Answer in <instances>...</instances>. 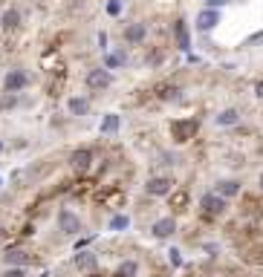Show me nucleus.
Segmentation results:
<instances>
[{"label": "nucleus", "instance_id": "a878e982", "mask_svg": "<svg viewBox=\"0 0 263 277\" xmlns=\"http://www.w3.org/2000/svg\"><path fill=\"white\" fill-rule=\"evenodd\" d=\"M226 3H231V0H206V9H220Z\"/></svg>", "mask_w": 263, "mask_h": 277}, {"label": "nucleus", "instance_id": "dca6fc26", "mask_svg": "<svg viewBox=\"0 0 263 277\" xmlns=\"http://www.w3.org/2000/svg\"><path fill=\"white\" fill-rule=\"evenodd\" d=\"M237 121H240V113H237L235 107L223 110V113L217 116V125H220V127H231V125H237Z\"/></svg>", "mask_w": 263, "mask_h": 277}, {"label": "nucleus", "instance_id": "f3484780", "mask_svg": "<svg viewBox=\"0 0 263 277\" xmlns=\"http://www.w3.org/2000/svg\"><path fill=\"white\" fill-rule=\"evenodd\" d=\"M125 38L130 44H139V41L145 38V23H130V26L125 29Z\"/></svg>", "mask_w": 263, "mask_h": 277}, {"label": "nucleus", "instance_id": "9d476101", "mask_svg": "<svg viewBox=\"0 0 263 277\" xmlns=\"http://www.w3.org/2000/svg\"><path fill=\"white\" fill-rule=\"evenodd\" d=\"M29 254L26 251H20V249H12V251H6V254H3V263H6V266H18V268H23V266H29Z\"/></svg>", "mask_w": 263, "mask_h": 277}, {"label": "nucleus", "instance_id": "20e7f679", "mask_svg": "<svg viewBox=\"0 0 263 277\" xmlns=\"http://www.w3.org/2000/svg\"><path fill=\"white\" fill-rule=\"evenodd\" d=\"M58 228H61L67 237H75V234L81 231V220H78L73 211H67V208H64V211H58Z\"/></svg>", "mask_w": 263, "mask_h": 277}, {"label": "nucleus", "instance_id": "c756f323", "mask_svg": "<svg viewBox=\"0 0 263 277\" xmlns=\"http://www.w3.org/2000/svg\"><path fill=\"white\" fill-rule=\"evenodd\" d=\"M260 188H263V173H260Z\"/></svg>", "mask_w": 263, "mask_h": 277}, {"label": "nucleus", "instance_id": "5701e85b", "mask_svg": "<svg viewBox=\"0 0 263 277\" xmlns=\"http://www.w3.org/2000/svg\"><path fill=\"white\" fill-rule=\"evenodd\" d=\"M173 96H177V87H168V84L159 87V99H173Z\"/></svg>", "mask_w": 263, "mask_h": 277}, {"label": "nucleus", "instance_id": "f8f14e48", "mask_svg": "<svg viewBox=\"0 0 263 277\" xmlns=\"http://www.w3.org/2000/svg\"><path fill=\"white\" fill-rule=\"evenodd\" d=\"M217 194L223 199L240 197V182H237V179H223V182H217Z\"/></svg>", "mask_w": 263, "mask_h": 277}, {"label": "nucleus", "instance_id": "0eeeda50", "mask_svg": "<svg viewBox=\"0 0 263 277\" xmlns=\"http://www.w3.org/2000/svg\"><path fill=\"white\" fill-rule=\"evenodd\" d=\"M217 23H220V12L217 9H202L200 15H197V29H200V32H211Z\"/></svg>", "mask_w": 263, "mask_h": 277}, {"label": "nucleus", "instance_id": "b1692460", "mask_svg": "<svg viewBox=\"0 0 263 277\" xmlns=\"http://www.w3.org/2000/svg\"><path fill=\"white\" fill-rule=\"evenodd\" d=\"M168 260H171V266H173V268H180V266H182V257H180V251H177V249H171Z\"/></svg>", "mask_w": 263, "mask_h": 277}, {"label": "nucleus", "instance_id": "f257e3e1", "mask_svg": "<svg viewBox=\"0 0 263 277\" xmlns=\"http://www.w3.org/2000/svg\"><path fill=\"white\" fill-rule=\"evenodd\" d=\"M200 208H202V214L209 217V220H214V217H223V214H226L228 199H223V197L217 194V191H211V194H202Z\"/></svg>", "mask_w": 263, "mask_h": 277}, {"label": "nucleus", "instance_id": "4be33fe9", "mask_svg": "<svg viewBox=\"0 0 263 277\" xmlns=\"http://www.w3.org/2000/svg\"><path fill=\"white\" fill-rule=\"evenodd\" d=\"M119 64H122V55H107V58H104V67H107V70H116Z\"/></svg>", "mask_w": 263, "mask_h": 277}, {"label": "nucleus", "instance_id": "7ed1b4c3", "mask_svg": "<svg viewBox=\"0 0 263 277\" xmlns=\"http://www.w3.org/2000/svg\"><path fill=\"white\" fill-rule=\"evenodd\" d=\"M145 191L151 194V197H171L173 182H171V176H151L148 179V185H145Z\"/></svg>", "mask_w": 263, "mask_h": 277}, {"label": "nucleus", "instance_id": "393cba45", "mask_svg": "<svg viewBox=\"0 0 263 277\" xmlns=\"http://www.w3.org/2000/svg\"><path fill=\"white\" fill-rule=\"evenodd\" d=\"M3 277H26V274H23V268H18V266H9L6 271H3Z\"/></svg>", "mask_w": 263, "mask_h": 277}, {"label": "nucleus", "instance_id": "4468645a", "mask_svg": "<svg viewBox=\"0 0 263 277\" xmlns=\"http://www.w3.org/2000/svg\"><path fill=\"white\" fill-rule=\"evenodd\" d=\"M0 26L6 29V32H9V29H18L20 26V12L18 9H6L3 12V18H0Z\"/></svg>", "mask_w": 263, "mask_h": 277}, {"label": "nucleus", "instance_id": "473e14b6", "mask_svg": "<svg viewBox=\"0 0 263 277\" xmlns=\"http://www.w3.org/2000/svg\"><path fill=\"white\" fill-rule=\"evenodd\" d=\"M0 185H3V179H0Z\"/></svg>", "mask_w": 263, "mask_h": 277}, {"label": "nucleus", "instance_id": "2f4dec72", "mask_svg": "<svg viewBox=\"0 0 263 277\" xmlns=\"http://www.w3.org/2000/svg\"><path fill=\"white\" fill-rule=\"evenodd\" d=\"M0 237H3V228H0Z\"/></svg>", "mask_w": 263, "mask_h": 277}, {"label": "nucleus", "instance_id": "bb28decb", "mask_svg": "<svg viewBox=\"0 0 263 277\" xmlns=\"http://www.w3.org/2000/svg\"><path fill=\"white\" fill-rule=\"evenodd\" d=\"M107 12H110V15H119V12H122V3H119V0H110V3H107Z\"/></svg>", "mask_w": 263, "mask_h": 277}, {"label": "nucleus", "instance_id": "412c9836", "mask_svg": "<svg viewBox=\"0 0 263 277\" xmlns=\"http://www.w3.org/2000/svg\"><path fill=\"white\" fill-rule=\"evenodd\" d=\"M136 271H139V266L133 263V260H127V263L119 266V277H136Z\"/></svg>", "mask_w": 263, "mask_h": 277}, {"label": "nucleus", "instance_id": "39448f33", "mask_svg": "<svg viewBox=\"0 0 263 277\" xmlns=\"http://www.w3.org/2000/svg\"><path fill=\"white\" fill-rule=\"evenodd\" d=\"M110 84H113V75H110L107 67H99V70L87 72V87L90 89H107Z\"/></svg>", "mask_w": 263, "mask_h": 277}, {"label": "nucleus", "instance_id": "9b49d317", "mask_svg": "<svg viewBox=\"0 0 263 277\" xmlns=\"http://www.w3.org/2000/svg\"><path fill=\"white\" fill-rule=\"evenodd\" d=\"M173 35H177V46H180L182 52H188V49H191V38H188V26H185V20H177V23H173Z\"/></svg>", "mask_w": 263, "mask_h": 277}, {"label": "nucleus", "instance_id": "cd10ccee", "mask_svg": "<svg viewBox=\"0 0 263 277\" xmlns=\"http://www.w3.org/2000/svg\"><path fill=\"white\" fill-rule=\"evenodd\" d=\"M12 104H15V96H9V99H3V101H0V110H6V107H12Z\"/></svg>", "mask_w": 263, "mask_h": 277}, {"label": "nucleus", "instance_id": "aec40b11", "mask_svg": "<svg viewBox=\"0 0 263 277\" xmlns=\"http://www.w3.org/2000/svg\"><path fill=\"white\" fill-rule=\"evenodd\" d=\"M127 228H130V220L125 214H116L110 220V231H127Z\"/></svg>", "mask_w": 263, "mask_h": 277}, {"label": "nucleus", "instance_id": "c85d7f7f", "mask_svg": "<svg viewBox=\"0 0 263 277\" xmlns=\"http://www.w3.org/2000/svg\"><path fill=\"white\" fill-rule=\"evenodd\" d=\"M254 96H257V99H263V81H257V84H254Z\"/></svg>", "mask_w": 263, "mask_h": 277}, {"label": "nucleus", "instance_id": "f03ea898", "mask_svg": "<svg viewBox=\"0 0 263 277\" xmlns=\"http://www.w3.org/2000/svg\"><path fill=\"white\" fill-rule=\"evenodd\" d=\"M197 127H200V121H197V118H173V121H171V136L180 144H185V142H191V139H194Z\"/></svg>", "mask_w": 263, "mask_h": 277}, {"label": "nucleus", "instance_id": "1a4fd4ad", "mask_svg": "<svg viewBox=\"0 0 263 277\" xmlns=\"http://www.w3.org/2000/svg\"><path fill=\"white\" fill-rule=\"evenodd\" d=\"M173 231H177V220L173 217H162V220L154 223V237H159V240H168Z\"/></svg>", "mask_w": 263, "mask_h": 277}, {"label": "nucleus", "instance_id": "2eb2a0df", "mask_svg": "<svg viewBox=\"0 0 263 277\" xmlns=\"http://www.w3.org/2000/svg\"><path fill=\"white\" fill-rule=\"evenodd\" d=\"M75 268H93L96 266V254L93 251H75Z\"/></svg>", "mask_w": 263, "mask_h": 277}, {"label": "nucleus", "instance_id": "ddd939ff", "mask_svg": "<svg viewBox=\"0 0 263 277\" xmlns=\"http://www.w3.org/2000/svg\"><path fill=\"white\" fill-rule=\"evenodd\" d=\"M171 208L177 211V214H182V211H188V191H171Z\"/></svg>", "mask_w": 263, "mask_h": 277}, {"label": "nucleus", "instance_id": "a211bd4d", "mask_svg": "<svg viewBox=\"0 0 263 277\" xmlns=\"http://www.w3.org/2000/svg\"><path fill=\"white\" fill-rule=\"evenodd\" d=\"M87 110H90V101L87 99H78V96L70 99V113H73V116H84Z\"/></svg>", "mask_w": 263, "mask_h": 277}, {"label": "nucleus", "instance_id": "7c9ffc66", "mask_svg": "<svg viewBox=\"0 0 263 277\" xmlns=\"http://www.w3.org/2000/svg\"><path fill=\"white\" fill-rule=\"evenodd\" d=\"M0 153H3V142H0Z\"/></svg>", "mask_w": 263, "mask_h": 277}, {"label": "nucleus", "instance_id": "6e6552de", "mask_svg": "<svg viewBox=\"0 0 263 277\" xmlns=\"http://www.w3.org/2000/svg\"><path fill=\"white\" fill-rule=\"evenodd\" d=\"M93 162V150H87V147H78V150L70 156V165H73V170H78V173H84V170L90 168Z\"/></svg>", "mask_w": 263, "mask_h": 277}, {"label": "nucleus", "instance_id": "423d86ee", "mask_svg": "<svg viewBox=\"0 0 263 277\" xmlns=\"http://www.w3.org/2000/svg\"><path fill=\"white\" fill-rule=\"evenodd\" d=\"M26 84H29V78H26V72H23V70H9V72H6V78H3L6 93H20Z\"/></svg>", "mask_w": 263, "mask_h": 277}, {"label": "nucleus", "instance_id": "6ab92c4d", "mask_svg": "<svg viewBox=\"0 0 263 277\" xmlns=\"http://www.w3.org/2000/svg\"><path fill=\"white\" fill-rule=\"evenodd\" d=\"M119 130V116L116 113H107V116H104V121H101V133H116Z\"/></svg>", "mask_w": 263, "mask_h": 277}]
</instances>
